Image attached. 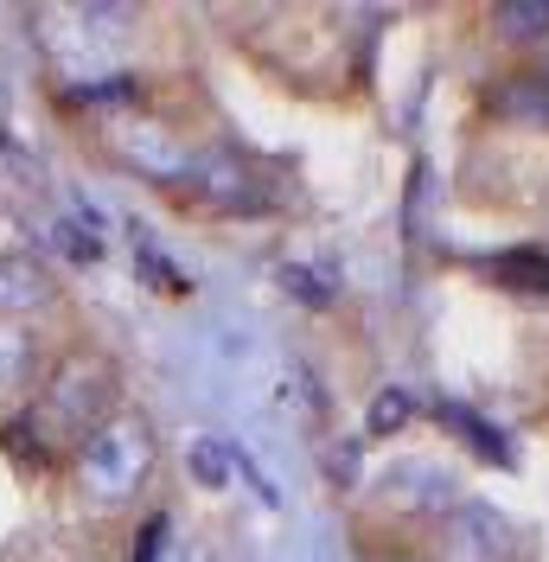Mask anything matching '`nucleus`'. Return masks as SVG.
Listing matches in <instances>:
<instances>
[{
  "label": "nucleus",
  "mask_w": 549,
  "mask_h": 562,
  "mask_svg": "<svg viewBox=\"0 0 549 562\" xmlns=\"http://www.w3.org/2000/svg\"><path fill=\"white\" fill-rule=\"evenodd\" d=\"M485 276L498 281V288H512V294L544 301V294H549V256H544V249H512V256L485 262Z\"/></svg>",
  "instance_id": "obj_7"
},
{
  "label": "nucleus",
  "mask_w": 549,
  "mask_h": 562,
  "mask_svg": "<svg viewBox=\"0 0 549 562\" xmlns=\"http://www.w3.org/2000/svg\"><path fill=\"white\" fill-rule=\"evenodd\" d=\"M154 460H160V448H154V428L141 416H115L77 448V486L90 492L97 505H128L135 498V486L154 473Z\"/></svg>",
  "instance_id": "obj_2"
},
{
  "label": "nucleus",
  "mask_w": 549,
  "mask_h": 562,
  "mask_svg": "<svg viewBox=\"0 0 549 562\" xmlns=\"http://www.w3.org/2000/svg\"><path fill=\"white\" fill-rule=\"evenodd\" d=\"M199 473H205V480H224V454H217V441H199Z\"/></svg>",
  "instance_id": "obj_13"
},
{
  "label": "nucleus",
  "mask_w": 549,
  "mask_h": 562,
  "mask_svg": "<svg viewBox=\"0 0 549 562\" xmlns=\"http://www.w3.org/2000/svg\"><path fill=\"white\" fill-rule=\"evenodd\" d=\"M435 562H517V530L473 498H453L435 518Z\"/></svg>",
  "instance_id": "obj_3"
},
{
  "label": "nucleus",
  "mask_w": 549,
  "mask_h": 562,
  "mask_svg": "<svg viewBox=\"0 0 549 562\" xmlns=\"http://www.w3.org/2000/svg\"><path fill=\"white\" fill-rule=\"evenodd\" d=\"M38 384V339L26 326H0V409H20Z\"/></svg>",
  "instance_id": "obj_5"
},
{
  "label": "nucleus",
  "mask_w": 549,
  "mask_h": 562,
  "mask_svg": "<svg viewBox=\"0 0 549 562\" xmlns=\"http://www.w3.org/2000/svg\"><path fill=\"white\" fill-rule=\"evenodd\" d=\"M115 416V378L103 358H65L52 384L26 409V435L38 448H83L103 422Z\"/></svg>",
  "instance_id": "obj_1"
},
{
  "label": "nucleus",
  "mask_w": 549,
  "mask_h": 562,
  "mask_svg": "<svg viewBox=\"0 0 549 562\" xmlns=\"http://www.w3.org/2000/svg\"><path fill=\"white\" fill-rule=\"evenodd\" d=\"M498 26L512 38H544L549 33V7H498Z\"/></svg>",
  "instance_id": "obj_10"
},
{
  "label": "nucleus",
  "mask_w": 549,
  "mask_h": 562,
  "mask_svg": "<svg viewBox=\"0 0 549 562\" xmlns=\"http://www.w3.org/2000/svg\"><path fill=\"white\" fill-rule=\"evenodd\" d=\"M492 103L505 109V115H517V122L549 128V83H537V77H524V83H498V97H492Z\"/></svg>",
  "instance_id": "obj_9"
},
{
  "label": "nucleus",
  "mask_w": 549,
  "mask_h": 562,
  "mask_svg": "<svg viewBox=\"0 0 549 562\" xmlns=\"http://www.w3.org/2000/svg\"><path fill=\"white\" fill-rule=\"evenodd\" d=\"M160 543H167V518H147V530H141V550H135V562H154V557H160Z\"/></svg>",
  "instance_id": "obj_12"
},
{
  "label": "nucleus",
  "mask_w": 549,
  "mask_h": 562,
  "mask_svg": "<svg viewBox=\"0 0 549 562\" xmlns=\"http://www.w3.org/2000/svg\"><path fill=\"white\" fill-rule=\"evenodd\" d=\"M435 416H441L447 428H453V435H460V441H467V448H473L480 460H498V467H512V448H505V435H498V428H485L473 409H460V403H441Z\"/></svg>",
  "instance_id": "obj_8"
},
{
  "label": "nucleus",
  "mask_w": 549,
  "mask_h": 562,
  "mask_svg": "<svg viewBox=\"0 0 549 562\" xmlns=\"http://www.w3.org/2000/svg\"><path fill=\"white\" fill-rule=\"evenodd\" d=\"M52 294H58L52 288V269L38 262L33 249H7L0 256V314H33Z\"/></svg>",
  "instance_id": "obj_4"
},
{
  "label": "nucleus",
  "mask_w": 549,
  "mask_h": 562,
  "mask_svg": "<svg viewBox=\"0 0 549 562\" xmlns=\"http://www.w3.org/2000/svg\"><path fill=\"white\" fill-rule=\"evenodd\" d=\"M410 422V396L403 390H383V403L371 409V435H390V428H403Z\"/></svg>",
  "instance_id": "obj_11"
},
{
  "label": "nucleus",
  "mask_w": 549,
  "mask_h": 562,
  "mask_svg": "<svg viewBox=\"0 0 549 562\" xmlns=\"http://www.w3.org/2000/svg\"><path fill=\"white\" fill-rule=\"evenodd\" d=\"M410 492H422L415 505H428L435 518H441L447 505H453V480H447L441 467H396V473L383 480V505H396V512H410Z\"/></svg>",
  "instance_id": "obj_6"
}]
</instances>
